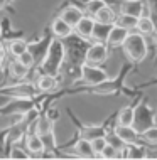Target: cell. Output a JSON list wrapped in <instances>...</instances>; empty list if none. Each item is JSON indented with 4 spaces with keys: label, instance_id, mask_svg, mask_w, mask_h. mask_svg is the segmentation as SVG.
Here are the masks:
<instances>
[{
    "label": "cell",
    "instance_id": "d6986e66",
    "mask_svg": "<svg viewBox=\"0 0 157 160\" xmlns=\"http://www.w3.org/2000/svg\"><path fill=\"white\" fill-rule=\"evenodd\" d=\"M34 132H36L39 137H44V135H47V133H54V120H52L49 115L37 116Z\"/></svg>",
    "mask_w": 157,
    "mask_h": 160
},
{
    "label": "cell",
    "instance_id": "5bb4252c",
    "mask_svg": "<svg viewBox=\"0 0 157 160\" xmlns=\"http://www.w3.org/2000/svg\"><path fill=\"white\" fill-rule=\"evenodd\" d=\"M128 32L130 31H127V29L113 24L110 32H108V37H107V42H105V44L108 47H122V44L125 42V39L128 36Z\"/></svg>",
    "mask_w": 157,
    "mask_h": 160
},
{
    "label": "cell",
    "instance_id": "83f0119b",
    "mask_svg": "<svg viewBox=\"0 0 157 160\" xmlns=\"http://www.w3.org/2000/svg\"><path fill=\"white\" fill-rule=\"evenodd\" d=\"M133 123V106H123L117 115V125H132Z\"/></svg>",
    "mask_w": 157,
    "mask_h": 160
},
{
    "label": "cell",
    "instance_id": "4dcf8cb0",
    "mask_svg": "<svg viewBox=\"0 0 157 160\" xmlns=\"http://www.w3.org/2000/svg\"><path fill=\"white\" fill-rule=\"evenodd\" d=\"M8 158H30V155H29L27 150H25V147H20V145L14 143L10 148V152H8Z\"/></svg>",
    "mask_w": 157,
    "mask_h": 160
},
{
    "label": "cell",
    "instance_id": "9a60e30c",
    "mask_svg": "<svg viewBox=\"0 0 157 160\" xmlns=\"http://www.w3.org/2000/svg\"><path fill=\"white\" fill-rule=\"evenodd\" d=\"M147 155H149V150H147L144 145H140L139 142L125 145V148L122 150V157H123V158L142 160V158H147Z\"/></svg>",
    "mask_w": 157,
    "mask_h": 160
},
{
    "label": "cell",
    "instance_id": "ba28073f",
    "mask_svg": "<svg viewBox=\"0 0 157 160\" xmlns=\"http://www.w3.org/2000/svg\"><path fill=\"white\" fill-rule=\"evenodd\" d=\"M0 93L7 94L10 98H29L34 99V96L37 94V88L36 84H30V83H15L8 88H2Z\"/></svg>",
    "mask_w": 157,
    "mask_h": 160
},
{
    "label": "cell",
    "instance_id": "f35d334b",
    "mask_svg": "<svg viewBox=\"0 0 157 160\" xmlns=\"http://www.w3.org/2000/svg\"><path fill=\"white\" fill-rule=\"evenodd\" d=\"M152 37H154V42H155V46H157V29H155V32L152 34Z\"/></svg>",
    "mask_w": 157,
    "mask_h": 160
},
{
    "label": "cell",
    "instance_id": "3957f363",
    "mask_svg": "<svg viewBox=\"0 0 157 160\" xmlns=\"http://www.w3.org/2000/svg\"><path fill=\"white\" fill-rule=\"evenodd\" d=\"M107 78H108V74L103 68L97 66V64L85 62L80 68V79H78V83H81L83 86H86V88H91V86L100 84L102 81L107 79Z\"/></svg>",
    "mask_w": 157,
    "mask_h": 160
},
{
    "label": "cell",
    "instance_id": "30bf717a",
    "mask_svg": "<svg viewBox=\"0 0 157 160\" xmlns=\"http://www.w3.org/2000/svg\"><path fill=\"white\" fill-rule=\"evenodd\" d=\"M120 14H127V15H133V17H142V15H149L147 12V5L142 0H123L118 7Z\"/></svg>",
    "mask_w": 157,
    "mask_h": 160
},
{
    "label": "cell",
    "instance_id": "4316f807",
    "mask_svg": "<svg viewBox=\"0 0 157 160\" xmlns=\"http://www.w3.org/2000/svg\"><path fill=\"white\" fill-rule=\"evenodd\" d=\"M115 24L132 32L133 29H135V25H137V17H133V15H127V14H117Z\"/></svg>",
    "mask_w": 157,
    "mask_h": 160
},
{
    "label": "cell",
    "instance_id": "cb8c5ba5",
    "mask_svg": "<svg viewBox=\"0 0 157 160\" xmlns=\"http://www.w3.org/2000/svg\"><path fill=\"white\" fill-rule=\"evenodd\" d=\"M113 24H102V22H95L93 25V32H91V39L90 41L95 42H107L108 32H110Z\"/></svg>",
    "mask_w": 157,
    "mask_h": 160
},
{
    "label": "cell",
    "instance_id": "1f68e13d",
    "mask_svg": "<svg viewBox=\"0 0 157 160\" xmlns=\"http://www.w3.org/2000/svg\"><path fill=\"white\" fill-rule=\"evenodd\" d=\"M100 158H107V160H112V158H122V152L117 148H113L112 145H105V148L102 150V153L98 155Z\"/></svg>",
    "mask_w": 157,
    "mask_h": 160
},
{
    "label": "cell",
    "instance_id": "6da1fadb",
    "mask_svg": "<svg viewBox=\"0 0 157 160\" xmlns=\"http://www.w3.org/2000/svg\"><path fill=\"white\" fill-rule=\"evenodd\" d=\"M64 59H66V47H64L63 41L61 39H52L49 47H47V52L44 56V59L41 61L39 68H41V72H46V74H52L58 76L61 71V66H63Z\"/></svg>",
    "mask_w": 157,
    "mask_h": 160
},
{
    "label": "cell",
    "instance_id": "277c9868",
    "mask_svg": "<svg viewBox=\"0 0 157 160\" xmlns=\"http://www.w3.org/2000/svg\"><path fill=\"white\" fill-rule=\"evenodd\" d=\"M133 127L139 133L147 130L152 125H155V111L150 108L149 103H142L137 108H133Z\"/></svg>",
    "mask_w": 157,
    "mask_h": 160
},
{
    "label": "cell",
    "instance_id": "ffe728a7",
    "mask_svg": "<svg viewBox=\"0 0 157 160\" xmlns=\"http://www.w3.org/2000/svg\"><path fill=\"white\" fill-rule=\"evenodd\" d=\"M58 86V76H52V74H46V72H41L36 81V88L37 91L41 93H49Z\"/></svg>",
    "mask_w": 157,
    "mask_h": 160
},
{
    "label": "cell",
    "instance_id": "8fae6325",
    "mask_svg": "<svg viewBox=\"0 0 157 160\" xmlns=\"http://www.w3.org/2000/svg\"><path fill=\"white\" fill-rule=\"evenodd\" d=\"M25 150L29 152L30 158L32 157H37V155H42L46 152V147H44V142H42V137H39L36 132H30V133H25Z\"/></svg>",
    "mask_w": 157,
    "mask_h": 160
},
{
    "label": "cell",
    "instance_id": "484cf974",
    "mask_svg": "<svg viewBox=\"0 0 157 160\" xmlns=\"http://www.w3.org/2000/svg\"><path fill=\"white\" fill-rule=\"evenodd\" d=\"M29 69H30V68L24 66V64H20V62L15 59V61L10 62V66H8V72H10V76L14 78V79L22 81V79H25V78H27Z\"/></svg>",
    "mask_w": 157,
    "mask_h": 160
},
{
    "label": "cell",
    "instance_id": "603a6c76",
    "mask_svg": "<svg viewBox=\"0 0 157 160\" xmlns=\"http://www.w3.org/2000/svg\"><path fill=\"white\" fill-rule=\"evenodd\" d=\"M95 22H102V24H115L117 19V12L113 10L112 5H103L97 14L93 15Z\"/></svg>",
    "mask_w": 157,
    "mask_h": 160
},
{
    "label": "cell",
    "instance_id": "836d02e7",
    "mask_svg": "<svg viewBox=\"0 0 157 160\" xmlns=\"http://www.w3.org/2000/svg\"><path fill=\"white\" fill-rule=\"evenodd\" d=\"M90 142H91V148H93V152H95V157H98V155L102 153V150L105 148V145H107L105 135L103 137H97V138H93V140H90Z\"/></svg>",
    "mask_w": 157,
    "mask_h": 160
},
{
    "label": "cell",
    "instance_id": "e0dca14e",
    "mask_svg": "<svg viewBox=\"0 0 157 160\" xmlns=\"http://www.w3.org/2000/svg\"><path fill=\"white\" fill-rule=\"evenodd\" d=\"M51 34L56 39H68L73 34V27L69 24H66L61 17H56L51 24Z\"/></svg>",
    "mask_w": 157,
    "mask_h": 160
},
{
    "label": "cell",
    "instance_id": "44dd1931",
    "mask_svg": "<svg viewBox=\"0 0 157 160\" xmlns=\"http://www.w3.org/2000/svg\"><path fill=\"white\" fill-rule=\"evenodd\" d=\"M107 128L103 125H80V137L86 140H93L97 137H103Z\"/></svg>",
    "mask_w": 157,
    "mask_h": 160
},
{
    "label": "cell",
    "instance_id": "8992f818",
    "mask_svg": "<svg viewBox=\"0 0 157 160\" xmlns=\"http://www.w3.org/2000/svg\"><path fill=\"white\" fill-rule=\"evenodd\" d=\"M34 110V101L29 98H10L0 108V115H27Z\"/></svg>",
    "mask_w": 157,
    "mask_h": 160
},
{
    "label": "cell",
    "instance_id": "9c48e42d",
    "mask_svg": "<svg viewBox=\"0 0 157 160\" xmlns=\"http://www.w3.org/2000/svg\"><path fill=\"white\" fill-rule=\"evenodd\" d=\"M54 39V36L49 32V34H46L42 39H39V41L36 42H29V46H27V51L30 54H32V58H34V64H41V61L44 59V56L47 52V47H49L51 44V41Z\"/></svg>",
    "mask_w": 157,
    "mask_h": 160
},
{
    "label": "cell",
    "instance_id": "60d3db41",
    "mask_svg": "<svg viewBox=\"0 0 157 160\" xmlns=\"http://www.w3.org/2000/svg\"><path fill=\"white\" fill-rule=\"evenodd\" d=\"M2 36H3V32H2V29H0V41H2Z\"/></svg>",
    "mask_w": 157,
    "mask_h": 160
},
{
    "label": "cell",
    "instance_id": "7c38bea8",
    "mask_svg": "<svg viewBox=\"0 0 157 160\" xmlns=\"http://www.w3.org/2000/svg\"><path fill=\"white\" fill-rule=\"evenodd\" d=\"M113 132L120 137V140L123 142L125 145L135 143V142L140 140V133L135 130L133 125H115V127H113Z\"/></svg>",
    "mask_w": 157,
    "mask_h": 160
},
{
    "label": "cell",
    "instance_id": "7402d4cb",
    "mask_svg": "<svg viewBox=\"0 0 157 160\" xmlns=\"http://www.w3.org/2000/svg\"><path fill=\"white\" fill-rule=\"evenodd\" d=\"M139 34L142 36H152L155 32V22L150 15H142L137 19V25H135Z\"/></svg>",
    "mask_w": 157,
    "mask_h": 160
},
{
    "label": "cell",
    "instance_id": "f1b7e54d",
    "mask_svg": "<svg viewBox=\"0 0 157 160\" xmlns=\"http://www.w3.org/2000/svg\"><path fill=\"white\" fill-rule=\"evenodd\" d=\"M105 140H107V143H108V145H112L113 148L120 150V152L125 148V143L120 140V137L117 135V133L113 132V130H110V132H107V133H105Z\"/></svg>",
    "mask_w": 157,
    "mask_h": 160
},
{
    "label": "cell",
    "instance_id": "4fadbf2b",
    "mask_svg": "<svg viewBox=\"0 0 157 160\" xmlns=\"http://www.w3.org/2000/svg\"><path fill=\"white\" fill-rule=\"evenodd\" d=\"M93 25H95V19L91 15H83L81 20L73 27V32L76 34L81 41H90L91 39V32H93Z\"/></svg>",
    "mask_w": 157,
    "mask_h": 160
},
{
    "label": "cell",
    "instance_id": "e575fe53",
    "mask_svg": "<svg viewBox=\"0 0 157 160\" xmlns=\"http://www.w3.org/2000/svg\"><path fill=\"white\" fill-rule=\"evenodd\" d=\"M17 61H19L20 64H24V66H27V68H32V66H36L34 64V58H32V54L29 52V51H25V52H22L20 56H17Z\"/></svg>",
    "mask_w": 157,
    "mask_h": 160
},
{
    "label": "cell",
    "instance_id": "d6a6232c",
    "mask_svg": "<svg viewBox=\"0 0 157 160\" xmlns=\"http://www.w3.org/2000/svg\"><path fill=\"white\" fill-rule=\"evenodd\" d=\"M103 5H107V3L103 2V0H88V2L85 3V7H86V14L93 17V15L97 14V12H98Z\"/></svg>",
    "mask_w": 157,
    "mask_h": 160
},
{
    "label": "cell",
    "instance_id": "ac0fdd59",
    "mask_svg": "<svg viewBox=\"0 0 157 160\" xmlns=\"http://www.w3.org/2000/svg\"><path fill=\"white\" fill-rule=\"evenodd\" d=\"M73 153L80 158H95V152L91 148V142L86 138H78V142L73 145Z\"/></svg>",
    "mask_w": 157,
    "mask_h": 160
},
{
    "label": "cell",
    "instance_id": "2e32d148",
    "mask_svg": "<svg viewBox=\"0 0 157 160\" xmlns=\"http://www.w3.org/2000/svg\"><path fill=\"white\" fill-rule=\"evenodd\" d=\"M83 15H85V12H83L80 7H76V5H68V7H64L63 10H61V14H59L61 19H63L66 24H69L71 27H75V25L80 22Z\"/></svg>",
    "mask_w": 157,
    "mask_h": 160
},
{
    "label": "cell",
    "instance_id": "d4e9b609",
    "mask_svg": "<svg viewBox=\"0 0 157 160\" xmlns=\"http://www.w3.org/2000/svg\"><path fill=\"white\" fill-rule=\"evenodd\" d=\"M27 46H29V42L25 41V39L17 37V39H12V41L8 42L7 51H8L12 56H14V58H17V56H20L22 52H25V51H27Z\"/></svg>",
    "mask_w": 157,
    "mask_h": 160
},
{
    "label": "cell",
    "instance_id": "d590c367",
    "mask_svg": "<svg viewBox=\"0 0 157 160\" xmlns=\"http://www.w3.org/2000/svg\"><path fill=\"white\" fill-rule=\"evenodd\" d=\"M145 5L149 15L154 19V22H157V0H149V3H145Z\"/></svg>",
    "mask_w": 157,
    "mask_h": 160
},
{
    "label": "cell",
    "instance_id": "f546056e",
    "mask_svg": "<svg viewBox=\"0 0 157 160\" xmlns=\"http://www.w3.org/2000/svg\"><path fill=\"white\" fill-rule=\"evenodd\" d=\"M140 138L149 145H157V125H152L140 133Z\"/></svg>",
    "mask_w": 157,
    "mask_h": 160
},
{
    "label": "cell",
    "instance_id": "8d00e7d4",
    "mask_svg": "<svg viewBox=\"0 0 157 160\" xmlns=\"http://www.w3.org/2000/svg\"><path fill=\"white\" fill-rule=\"evenodd\" d=\"M3 61H5V49H3L2 42H0V69L3 66Z\"/></svg>",
    "mask_w": 157,
    "mask_h": 160
},
{
    "label": "cell",
    "instance_id": "74e56055",
    "mask_svg": "<svg viewBox=\"0 0 157 160\" xmlns=\"http://www.w3.org/2000/svg\"><path fill=\"white\" fill-rule=\"evenodd\" d=\"M105 3H107V5H115L117 3V0H103Z\"/></svg>",
    "mask_w": 157,
    "mask_h": 160
},
{
    "label": "cell",
    "instance_id": "ab89813d",
    "mask_svg": "<svg viewBox=\"0 0 157 160\" xmlns=\"http://www.w3.org/2000/svg\"><path fill=\"white\" fill-rule=\"evenodd\" d=\"M5 5H7V0H0V8L5 7Z\"/></svg>",
    "mask_w": 157,
    "mask_h": 160
},
{
    "label": "cell",
    "instance_id": "5b68a950",
    "mask_svg": "<svg viewBox=\"0 0 157 160\" xmlns=\"http://www.w3.org/2000/svg\"><path fill=\"white\" fill-rule=\"evenodd\" d=\"M128 64L123 68V71H122L120 76H117L115 79H110V78H107L105 81H102L100 84L97 86H91L90 91L93 94H100V96H108V94H113V93H118L122 84H123V79H125V74H127L128 71Z\"/></svg>",
    "mask_w": 157,
    "mask_h": 160
},
{
    "label": "cell",
    "instance_id": "7a4b0ae2",
    "mask_svg": "<svg viewBox=\"0 0 157 160\" xmlns=\"http://www.w3.org/2000/svg\"><path fill=\"white\" fill-rule=\"evenodd\" d=\"M125 56L130 59L132 62H142L149 54V46H147V39L145 36L139 32H128L125 42L122 44Z\"/></svg>",
    "mask_w": 157,
    "mask_h": 160
},
{
    "label": "cell",
    "instance_id": "b9f144b4",
    "mask_svg": "<svg viewBox=\"0 0 157 160\" xmlns=\"http://www.w3.org/2000/svg\"><path fill=\"white\" fill-rule=\"evenodd\" d=\"M12 2H14V0H7V3H12Z\"/></svg>",
    "mask_w": 157,
    "mask_h": 160
},
{
    "label": "cell",
    "instance_id": "52a82bcc",
    "mask_svg": "<svg viewBox=\"0 0 157 160\" xmlns=\"http://www.w3.org/2000/svg\"><path fill=\"white\" fill-rule=\"evenodd\" d=\"M108 54H110V47L105 44V42H93L85 51V62L102 66L108 59Z\"/></svg>",
    "mask_w": 157,
    "mask_h": 160
}]
</instances>
